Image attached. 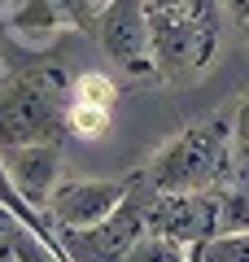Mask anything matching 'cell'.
Returning <instances> with one entry per match:
<instances>
[{
    "mask_svg": "<svg viewBox=\"0 0 249 262\" xmlns=\"http://www.w3.org/2000/svg\"><path fill=\"white\" fill-rule=\"evenodd\" d=\"M232 127L227 118H205L193 122L166 140L144 166L149 192H210L223 188L232 175Z\"/></svg>",
    "mask_w": 249,
    "mask_h": 262,
    "instance_id": "1",
    "label": "cell"
},
{
    "mask_svg": "<svg viewBox=\"0 0 249 262\" xmlns=\"http://www.w3.org/2000/svg\"><path fill=\"white\" fill-rule=\"evenodd\" d=\"M149 18V48L153 70L171 83H197L219 57L223 18L219 0H193L171 13H144Z\"/></svg>",
    "mask_w": 249,
    "mask_h": 262,
    "instance_id": "2",
    "label": "cell"
},
{
    "mask_svg": "<svg viewBox=\"0 0 249 262\" xmlns=\"http://www.w3.org/2000/svg\"><path fill=\"white\" fill-rule=\"evenodd\" d=\"M70 79L57 66L22 70L0 88V153L18 144H57L66 136Z\"/></svg>",
    "mask_w": 249,
    "mask_h": 262,
    "instance_id": "3",
    "label": "cell"
},
{
    "mask_svg": "<svg viewBox=\"0 0 249 262\" xmlns=\"http://www.w3.org/2000/svg\"><path fill=\"white\" fill-rule=\"evenodd\" d=\"M140 201H144L149 232L184 245V249L219 236V188H210V192H149Z\"/></svg>",
    "mask_w": 249,
    "mask_h": 262,
    "instance_id": "4",
    "label": "cell"
},
{
    "mask_svg": "<svg viewBox=\"0 0 249 262\" xmlns=\"http://www.w3.org/2000/svg\"><path fill=\"white\" fill-rule=\"evenodd\" d=\"M140 236H144V201L127 192V201L101 223L83 227V232H57V245H61L66 262H122Z\"/></svg>",
    "mask_w": 249,
    "mask_h": 262,
    "instance_id": "5",
    "label": "cell"
},
{
    "mask_svg": "<svg viewBox=\"0 0 249 262\" xmlns=\"http://www.w3.org/2000/svg\"><path fill=\"white\" fill-rule=\"evenodd\" d=\"M96 39H101L105 57L118 61V70L144 79L157 75L153 70V48H149V18L140 0H110L101 13H96Z\"/></svg>",
    "mask_w": 249,
    "mask_h": 262,
    "instance_id": "6",
    "label": "cell"
},
{
    "mask_svg": "<svg viewBox=\"0 0 249 262\" xmlns=\"http://www.w3.org/2000/svg\"><path fill=\"white\" fill-rule=\"evenodd\" d=\"M131 188L114 184V179H66V184L53 188L44 206V219L53 223V232H83V227L101 223L105 214L127 201Z\"/></svg>",
    "mask_w": 249,
    "mask_h": 262,
    "instance_id": "7",
    "label": "cell"
},
{
    "mask_svg": "<svg viewBox=\"0 0 249 262\" xmlns=\"http://www.w3.org/2000/svg\"><path fill=\"white\" fill-rule=\"evenodd\" d=\"M5 166H9L18 196L44 214L48 196L57 188V175H61V149L57 144H18V149H5Z\"/></svg>",
    "mask_w": 249,
    "mask_h": 262,
    "instance_id": "8",
    "label": "cell"
},
{
    "mask_svg": "<svg viewBox=\"0 0 249 262\" xmlns=\"http://www.w3.org/2000/svg\"><path fill=\"white\" fill-rule=\"evenodd\" d=\"M0 22H5V31H9L13 39H22L27 48H48L66 27H70L57 0H5V5H0Z\"/></svg>",
    "mask_w": 249,
    "mask_h": 262,
    "instance_id": "9",
    "label": "cell"
},
{
    "mask_svg": "<svg viewBox=\"0 0 249 262\" xmlns=\"http://www.w3.org/2000/svg\"><path fill=\"white\" fill-rule=\"evenodd\" d=\"M0 249H9L13 262H66L61 245L44 241L35 227H27L18 214L0 210Z\"/></svg>",
    "mask_w": 249,
    "mask_h": 262,
    "instance_id": "10",
    "label": "cell"
},
{
    "mask_svg": "<svg viewBox=\"0 0 249 262\" xmlns=\"http://www.w3.org/2000/svg\"><path fill=\"white\" fill-rule=\"evenodd\" d=\"M188 262H249V232H223L193 245Z\"/></svg>",
    "mask_w": 249,
    "mask_h": 262,
    "instance_id": "11",
    "label": "cell"
},
{
    "mask_svg": "<svg viewBox=\"0 0 249 262\" xmlns=\"http://www.w3.org/2000/svg\"><path fill=\"white\" fill-rule=\"evenodd\" d=\"M114 110L110 105H88V101H70L66 105V131L70 136H83V140H101L110 131Z\"/></svg>",
    "mask_w": 249,
    "mask_h": 262,
    "instance_id": "12",
    "label": "cell"
},
{
    "mask_svg": "<svg viewBox=\"0 0 249 262\" xmlns=\"http://www.w3.org/2000/svg\"><path fill=\"white\" fill-rule=\"evenodd\" d=\"M122 262H188V249L144 227V236L127 249V258H122Z\"/></svg>",
    "mask_w": 249,
    "mask_h": 262,
    "instance_id": "13",
    "label": "cell"
},
{
    "mask_svg": "<svg viewBox=\"0 0 249 262\" xmlns=\"http://www.w3.org/2000/svg\"><path fill=\"white\" fill-rule=\"evenodd\" d=\"M223 232H249V192L232 184L219 188V236Z\"/></svg>",
    "mask_w": 249,
    "mask_h": 262,
    "instance_id": "14",
    "label": "cell"
},
{
    "mask_svg": "<svg viewBox=\"0 0 249 262\" xmlns=\"http://www.w3.org/2000/svg\"><path fill=\"white\" fill-rule=\"evenodd\" d=\"M114 79L110 75H96V70H88L83 79H74L70 83V101H88V105H110L114 110Z\"/></svg>",
    "mask_w": 249,
    "mask_h": 262,
    "instance_id": "15",
    "label": "cell"
},
{
    "mask_svg": "<svg viewBox=\"0 0 249 262\" xmlns=\"http://www.w3.org/2000/svg\"><path fill=\"white\" fill-rule=\"evenodd\" d=\"M66 13V22L79 31H96V9H92V0H57Z\"/></svg>",
    "mask_w": 249,
    "mask_h": 262,
    "instance_id": "16",
    "label": "cell"
},
{
    "mask_svg": "<svg viewBox=\"0 0 249 262\" xmlns=\"http://www.w3.org/2000/svg\"><path fill=\"white\" fill-rule=\"evenodd\" d=\"M227 127H232V144H236L240 153H249V92L236 101V110H232Z\"/></svg>",
    "mask_w": 249,
    "mask_h": 262,
    "instance_id": "17",
    "label": "cell"
},
{
    "mask_svg": "<svg viewBox=\"0 0 249 262\" xmlns=\"http://www.w3.org/2000/svg\"><path fill=\"white\" fill-rule=\"evenodd\" d=\"M219 5L232 13V22H236V27H245V22H249V0H219Z\"/></svg>",
    "mask_w": 249,
    "mask_h": 262,
    "instance_id": "18",
    "label": "cell"
},
{
    "mask_svg": "<svg viewBox=\"0 0 249 262\" xmlns=\"http://www.w3.org/2000/svg\"><path fill=\"white\" fill-rule=\"evenodd\" d=\"M140 5H144V13H171V9L193 5V0H140Z\"/></svg>",
    "mask_w": 249,
    "mask_h": 262,
    "instance_id": "19",
    "label": "cell"
},
{
    "mask_svg": "<svg viewBox=\"0 0 249 262\" xmlns=\"http://www.w3.org/2000/svg\"><path fill=\"white\" fill-rule=\"evenodd\" d=\"M0 262H13V253H9V249H0Z\"/></svg>",
    "mask_w": 249,
    "mask_h": 262,
    "instance_id": "20",
    "label": "cell"
},
{
    "mask_svg": "<svg viewBox=\"0 0 249 262\" xmlns=\"http://www.w3.org/2000/svg\"><path fill=\"white\" fill-rule=\"evenodd\" d=\"M245 39H249V22H245Z\"/></svg>",
    "mask_w": 249,
    "mask_h": 262,
    "instance_id": "21",
    "label": "cell"
}]
</instances>
